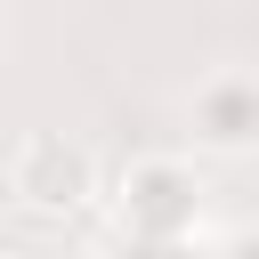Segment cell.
Masks as SVG:
<instances>
[{
	"label": "cell",
	"mask_w": 259,
	"mask_h": 259,
	"mask_svg": "<svg viewBox=\"0 0 259 259\" xmlns=\"http://www.w3.org/2000/svg\"><path fill=\"white\" fill-rule=\"evenodd\" d=\"M202 113H210L219 138H251V130H259V89H243V81H210V89H202Z\"/></svg>",
	"instance_id": "6da1fadb"
}]
</instances>
